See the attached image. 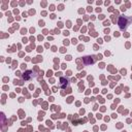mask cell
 <instances>
[{
	"label": "cell",
	"mask_w": 132,
	"mask_h": 132,
	"mask_svg": "<svg viewBox=\"0 0 132 132\" xmlns=\"http://www.w3.org/2000/svg\"><path fill=\"white\" fill-rule=\"evenodd\" d=\"M60 82H61V84H60V87L63 88V89H65L67 85H65L64 82H66V84H68V80L66 79V78H64V77H61V78H60Z\"/></svg>",
	"instance_id": "cell-2"
},
{
	"label": "cell",
	"mask_w": 132,
	"mask_h": 132,
	"mask_svg": "<svg viewBox=\"0 0 132 132\" xmlns=\"http://www.w3.org/2000/svg\"><path fill=\"white\" fill-rule=\"evenodd\" d=\"M128 25V22H127V19L126 18H123V16H121L120 20H119V26L121 29H125Z\"/></svg>",
	"instance_id": "cell-1"
}]
</instances>
